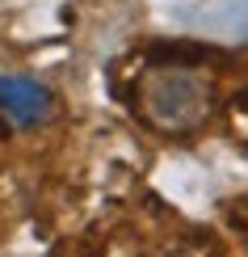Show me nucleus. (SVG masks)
I'll return each mask as SVG.
<instances>
[{
    "label": "nucleus",
    "mask_w": 248,
    "mask_h": 257,
    "mask_svg": "<svg viewBox=\"0 0 248 257\" xmlns=\"http://www.w3.org/2000/svg\"><path fill=\"white\" fill-rule=\"evenodd\" d=\"M143 118L160 131H189L206 118L210 89L193 72H156L143 80Z\"/></svg>",
    "instance_id": "1"
}]
</instances>
